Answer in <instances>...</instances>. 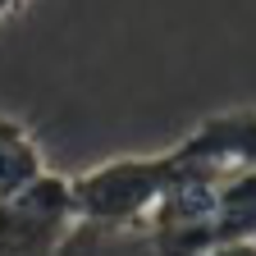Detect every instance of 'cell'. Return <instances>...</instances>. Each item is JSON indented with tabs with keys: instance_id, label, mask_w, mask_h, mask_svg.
Listing matches in <instances>:
<instances>
[{
	"instance_id": "cell-1",
	"label": "cell",
	"mask_w": 256,
	"mask_h": 256,
	"mask_svg": "<svg viewBox=\"0 0 256 256\" xmlns=\"http://www.w3.org/2000/svg\"><path fill=\"white\" fill-rule=\"evenodd\" d=\"M170 178V156H114L101 165H87L69 174V197L74 215L87 224H110V229H138L160 202Z\"/></svg>"
},
{
	"instance_id": "cell-2",
	"label": "cell",
	"mask_w": 256,
	"mask_h": 256,
	"mask_svg": "<svg viewBox=\"0 0 256 256\" xmlns=\"http://www.w3.org/2000/svg\"><path fill=\"white\" fill-rule=\"evenodd\" d=\"M78 224L69 174L46 170L28 188L0 197V256H55Z\"/></svg>"
},
{
	"instance_id": "cell-3",
	"label": "cell",
	"mask_w": 256,
	"mask_h": 256,
	"mask_svg": "<svg viewBox=\"0 0 256 256\" xmlns=\"http://www.w3.org/2000/svg\"><path fill=\"white\" fill-rule=\"evenodd\" d=\"M170 151L178 160H192V165H206L220 174L256 170V106H234V110L206 114Z\"/></svg>"
},
{
	"instance_id": "cell-4",
	"label": "cell",
	"mask_w": 256,
	"mask_h": 256,
	"mask_svg": "<svg viewBox=\"0 0 256 256\" xmlns=\"http://www.w3.org/2000/svg\"><path fill=\"white\" fill-rule=\"evenodd\" d=\"M50 165H46V151L37 142V133L14 119V114H0V197L28 188L32 178H42Z\"/></svg>"
},
{
	"instance_id": "cell-5",
	"label": "cell",
	"mask_w": 256,
	"mask_h": 256,
	"mask_svg": "<svg viewBox=\"0 0 256 256\" xmlns=\"http://www.w3.org/2000/svg\"><path fill=\"white\" fill-rule=\"evenodd\" d=\"M55 256H151L142 229H110V224L78 220Z\"/></svg>"
},
{
	"instance_id": "cell-6",
	"label": "cell",
	"mask_w": 256,
	"mask_h": 256,
	"mask_svg": "<svg viewBox=\"0 0 256 256\" xmlns=\"http://www.w3.org/2000/svg\"><path fill=\"white\" fill-rule=\"evenodd\" d=\"M192 256H256V238H220V242H206Z\"/></svg>"
},
{
	"instance_id": "cell-7",
	"label": "cell",
	"mask_w": 256,
	"mask_h": 256,
	"mask_svg": "<svg viewBox=\"0 0 256 256\" xmlns=\"http://www.w3.org/2000/svg\"><path fill=\"white\" fill-rule=\"evenodd\" d=\"M28 5H32V0H0V28H5V23H14Z\"/></svg>"
}]
</instances>
